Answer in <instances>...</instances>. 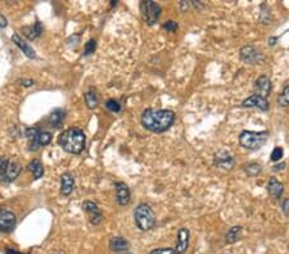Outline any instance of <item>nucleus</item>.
I'll use <instances>...</instances> for the list:
<instances>
[{
    "label": "nucleus",
    "mask_w": 289,
    "mask_h": 254,
    "mask_svg": "<svg viewBox=\"0 0 289 254\" xmlns=\"http://www.w3.org/2000/svg\"><path fill=\"white\" fill-rule=\"evenodd\" d=\"M176 114L170 109H146L141 114V125L152 132H165L174 125Z\"/></svg>",
    "instance_id": "1"
},
{
    "label": "nucleus",
    "mask_w": 289,
    "mask_h": 254,
    "mask_svg": "<svg viewBox=\"0 0 289 254\" xmlns=\"http://www.w3.org/2000/svg\"><path fill=\"white\" fill-rule=\"evenodd\" d=\"M62 149L71 154H79L85 148V134L80 129H68L58 137Z\"/></svg>",
    "instance_id": "2"
},
{
    "label": "nucleus",
    "mask_w": 289,
    "mask_h": 254,
    "mask_svg": "<svg viewBox=\"0 0 289 254\" xmlns=\"http://www.w3.org/2000/svg\"><path fill=\"white\" fill-rule=\"evenodd\" d=\"M269 139L267 131H249L243 130L239 135V144L242 148L248 150L261 149Z\"/></svg>",
    "instance_id": "3"
},
{
    "label": "nucleus",
    "mask_w": 289,
    "mask_h": 254,
    "mask_svg": "<svg viewBox=\"0 0 289 254\" xmlns=\"http://www.w3.org/2000/svg\"><path fill=\"white\" fill-rule=\"evenodd\" d=\"M135 223L141 231L152 230L156 225V214L153 209L146 203L137 205L134 210Z\"/></svg>",
    "instance_id": "4"
},
{
    "label": "nucleus",
    "mask_w": 289,
    "mask_h": 254,
    "mask_svg": "<svg viewBox=\"0 0 289 254\" xmlns=\"http://www.w3.org/2000/svg\"><path fill=\"white\" fill-rule=\"evenodd\" d=\"M26 137L29 139L30 149L36 150L40 146L48 145L52 141V135L47 131H41V130L32 127V129L26 130Z\"/></svg>",
    "instance_id": "5"
},
{
    "label": "nucleus",
    "mask_w": 289,
    "mask_h": 254,
    "mask_svg": "<svg viewBox=\"0 0 289 254\" xmlns=\"http://www.w3.org/2000/svg\"><path fill=\"white\" fill-rule=\"evenodd\" d=\"M21 169H22V167L20 166V163L4 158L0 161V181H13L18 177Z\"/></svg>",
    "instance_id": "6"
},
{
    "label": "nucleus",
    "mask_w": 289,
    "mask_h": 254,
    "mask_svg": "<svg viewBox=\"0 0 289 254\" xmlns=\"http://www.w3.org/2000/svg\"><path fill=\"white\" fill-rule=\"evenodd\" d=\"M140 11L147 25H149V26L157 24L161 17V13H162V8L160 7V4H157L156 2H152V0L141 2Z\"/></svg>",
    "instance_id": "7"
},
{
    "label": "nucleus",
    "mask_w": 289,
    "mask_h": 254,
    "mask_svg": "<svg viewBox=\"0 0 289 254\" xmlns=\"http://www.w3.org/2000/svg\"><path fill=\"white\" fill-rule=\"evenodd\" d=\"M240 61L247 63V65H260L265 61V57L261 53V50L257 49L253 45H244L239 50Z\"/></svg>",
    "instance_id": "8"
},
{
    "label": "nucleus",
    "mask_w": 289,
    "mask_h": 254,
    "mask_svg": "<svg viewBox=\"0 0 289 254\" xmlns=\"http://www.w3.org/2000/svg\"><path fill=\"white\" fill-rule=\"evenodd\" d=\"M213 164L224 171H230L235 166V159L228 150H219L213 154Z\"/></svg>",
    "instance_id": "9"
},
{
    "label": "nucleus",
    "mask_w": 289,
    "mask_h": 254,
    "mask_svg": "<svg viewBox=\"0 0 289 254\" xmlns=\"http://www.w3.org/2000/svg\"><path fill=\"white\" fill-rule=\"evenodd\" d=\"M271 89H272L271 80H270V77L267 76V75H261V76L257 77L256 81H254L253 85L254 94L261 95V97L266 98V99H267V97H269L270 93H271Z\"/></svg>",
    "instance_id": "10"
},
{
    "label": "nucleus",
    "mask_w": 289,
    "mask_h": 254,
    "mask_svg": "<svg viewBox=\"0 0 289 254\" xmlns=\"http://www.w3.org/2000/svg\"><path fill=\"white\" fill-rule=\"evenodd\" d=\"M240 105H242L243 108H258L262 112L269 111L270 108L269 100L266 99V98L261 97V95H257V94H253V95H251V97L243 100Z\"/></svg>",
    "instance_id": "11"
},
{
    "label": "nucleus",
    "mask_w": 289,
    "mask_h": 254,
    "mask_svg": "<svg viewBox=\"0 0 289 254\" xmlns=\"http://www.w3.org/2000/svg\"><path fill=\"white\" fill-rule=\"evenodd\" d=\"M16 226L15 213L6 209H0V230L9 232Z\"/></svg>",
    "instance_id": "12"
},
{
    "label": "nucleus",
    "mask_w": 289,
    "mask_h": 254,
    "mask_svg": "<svg viewBox=\"0 0 289 254\" xmlns=\"http://www.w3.org/2000/svg\"><path fill=\"white\" fill-rule=\"evenodd\" d=\"M189 237L190 232L188 228L181 227L178 231V242H176L175 250L178 254H183L187 251L188 246H189Z\"/></svg>",
    "instance_id": "13"
},
{
    "label": "nucleus",
    "mask_w": 289,
    "mask_h": 254,
    "mask_svg": "<svg viewBox=\"0 0 289 254\" xmlns=\"http://www.w3.org/2000/svg\"><path fill=\"white\" fill-rule=\"evenodd\" d=\"M267 193H269V195L271 196V198L274 199H279L281 198V195H283L284 193V185L281 184L279 180H277L276 177H270L269 182H267Z\"/></svg>",
    "instance_id": "14"
},
{
    "label": "nucleus",
    "mask_w": 289,
    "mask_h": 254,
    "mask_svg": "<svg viewBox=\"0 0 289 254\" xmlns=\"http://www.w3.org/2000/svg\"><path fill=\"white\" fill-rule=\"evenodd\" d=\"M12 41L15 43L16 45H17L18 48H20L21 50H22V53H24L27 58H31V59L36 58V53H35V50H34V48L30 47L29 43H26L25 40H22V38H21L18 34H15V35L12 36Z\"/></svg>",
    "instance_id": "15"
},
{
    "label": "nucleus",
    "mask_w": 289,
    "mask_h": 254,
    "mask_svg": "<svg viewBox=\"0 0 289 254\" xmlns=\"http://www.w3.org/2000/svg\"><path fill=\"white\" fill-rule=\"evenodd\" d=\"M116 195L118 204L120 205L128 204V202H130V190H128L127 185H125L123 182H117Z\"/></svg>",
    "instance_id": "16"
},
{
    "label": "nucleus",
    "mask_w": 289,
    "mask_h": 254,
    "mask_svg": "<svg viewBox=\"0 0 289 254\" xmlns=\"http://www.w3.org/2000/svg\"><path fill=\"white\" fill-rule=\"evenodd\" d=\"M82 208L91 216V223H93V225H98L100 219H102V213H100V210L98 209L96 204H94L93 202H85L84 204H82Z\"/></svg>",
    "instance_id": "17"
},
{
    "label": "nucleus",
    "mask_w": 289,
    "mask_h": 254,
    "mask_svg": "<svg viewBox=\"0 0 289 254\" xmlns=\"http://www.w3.org/2000/svg\"><path fill=\"white\" fill-rule=\"evenodd\" d=\"M73 185H75V180L70 173H63L61 177V193L63 195H70L73 190Z\"/></svg>",
    "instance_id": "18"
},
{
    "label": "nucleus",
    "mask_w": 289,
    "mask_h": 254,
    "mask_svg": "<svg viewBox=\"0 0 289 254\" xmlns=\"http://www.w3.org/2000/svg\"><path fill=\"white\" fill-rule=\"evenodd\" d=\"M109 248L114 251H127L130 244L126 239L121 236H114L109 240Z\"/></svg>",
    "instance_id": "19"
},
{
    "label": "nucleus",
    "mask_w": 289,
    "mask_h": 254,
    "mask_svg": "<svg viewBox=\"0 0 289 254\" xmlns=\"http://www.w3.org/2000/svg\"><path fill=\"white\" fill-rule=\"evenodd\" d=\"M22 33L26 36L29 40H35L36 38L40 36V34L43 33V26H41L40 22H36L34 26H26L22 29Z\"/></svg>",
    "instance_id": "20"
},
{
    "label": "nucleus",
    "mask_w": 289,
    "mask_h": 254,
    "mask_svg": "<svg viewBox=\"0 0 289 254\" xmlns=\"http://www.w3.org/2000/svg\"><path fill=\"white\" fill-rule=\"evenodd\" d=\"M242 232H243L242 226L239 225L233 226V227H230V230L226 232V235H225V241L228 242V244H234V242H237L238 240L240 239V236H242Z\"/></svg>",
    "instance_id": "21"
},
{
    "label": "nucleus",
    "mask_w": 289,
    "mask_h": 254,
    "mask_svg": "<svg viewBox=\"0 0 289 254\" xmlns=\"http://www.w3.org/2000/svg\"><path fill=\"white\" fill-rule=\"evenodd\" d=\"M29 169L32 172L35 180H39L44 173V167H43V163L39 159H32L29 163Z\"/></svg>",
    "instance_id": "22"
},
{
    "label": "nucleus",
    "mask_w": 289,
    "mask_h": 254,
    "mask_svg": "<svg viewBox=\"0 0 289 254\" xmlns=\"http://www.w3.org/2000/svg\"><path fill=\"white\" fill-rule=\"evenodd\" d=\"M63 120H64V111H62V109H56V111L50 114L49 123L52 127L58 129V127H61L62 126V123H63Z\"/></svg>",
    "instance_id": "23"
},
{
    "label": "nucleus",
    "mask_w": 289,
    "mask_h": 254,
    "mask_svg": "<svg viewBox=\"0 0 289 254\" xmlns=\"http://www.w3.org/2000/svg\"><path fill=\"white\" fill-rule=\"evenodd\" d=\"M244 172L249 176V177H254V176H258L262 171V166L257 162H249V163H245L243 166Z\"/></svg>",
    "instance_id": "24"
},
{
    "label": "nucleus",
    "mask_w": 289,
    "mask_h": 254,
    "mask_svg": "<svg viewBox=\"0 0 289 254\" xmlns=\"http://www.w3.org/2000/svg\"><path fill=\"white\" fill-rule=\"evenodd\" d=\"M85 103H86L89 109L96 108V105H98V97H96L95 91L89 90L88 93L85 94Z\"/></svg>",
    "instance_id": "25"
},
{
    "label": "nucleus",
    "mask_w": 289,
    "mask_h": 254,
    "mask_svg": "<svg viewBox=\"0 0 289 254\" xmlns=\"http://www.w3.org/2000/svg\"><path fill=\"white\" fill-rule=\"evenodd\" d=\"M277 104L280 107H289V84L284 86L281 93L277 97Z\"/></svg>",
    "instance_id": "26"
},
{
    "label": "nucleus",
    "mask_w": 289,
    "mask_h": 254,
    "mask_svg": "<svg viewBox=\"0 0 289 254\" xmlns=\"http://www.w3.org/2000/svg\"><path fill=\"white\" fill-rule=\"evenodd\" d=\"M260 21L263 25H267L271 22V13H270V9L267 7V4H261V15H260Z\"/></svg>",
    "instance_id": "27"
},
{
    "label": "nucleus",
    "mask_w": 289,
    "mask_h": 254,
    "mask_svg": "<svg viewBox=\"0 0 289 254\" xmlns=\"http://www.w3.org/2000/svg\"><path fill=\"white\" fill-rule=\"evenodd\" d=\"M283 155H284L283 148H281V146H275L271 152V155H270V159H271L272 162H279L281 158H283Z\"/></svg>",
    "instance_id": "28"
},
{
    "label": "nucleus",
    "mask_w": 289,
    "mask_h": 254,
    "mask_svg": "<svg viewBox=\"0 0 289 254\" xmlns=\"http://www.w3.org/2000/svg\"><path fill=\"white\" fill-rule=\"evenodd\" d=\"M105 107L109 109L111 112H120L121 111V104L117 100L114 99H109L107 100V103H105Z\"/></svg>",
    "instance_id": "29"
},
{
    "label": "nucleus",
    "mask_w": 289,
    "mask_h": 254,
    "mask_svg": "<svg viewBox=\"0 0 289 254\" xmlns=\"http://www.w3.org/2000/svg\"><path fill=\"white\" fill-rule=\"evenodd\" d=\"M149 254H178L175 248H156Z\"/></svg>",
    "instance_id": "30"
},
{
    "label": "nucleus",
    "mask_w": 289,
    "mask_h": 254,
    "mask_svg": "<svg viewBox=\"0 0 289 254\" xmlns=\"http://www.w3.org/2000/svg\"><path fill=\"white\" fill-rule=\"evenodd\" d=\"M95 41L94 40H89L86 44H85V56H89V54H91V53H94V50H95Z\"/></svg>",
    "instance_id": "31"
},
{
    "label": "nucleus",
    "mask_w": 289,
    "mask_h": 254,
    "mask_svg": "<svg viewBox=\"0 0 289 254\" xmlns=\"http://www.w3.org/2000/svg\"><path fill=\"white\" fill-rule=\"evenodd\" d=\"M164 29L167 30V31H170V33H175L176 30L179 29V26L175 21H167L166 24L164 25Z\"/></svg>",
    "instance_id": "32"
},
{
    "label": "nucleus",
    "mask_w": 289,
    "mask_h": 254,
    "mask_svg": "<svg viewBox=\"0 0 289 254\" xmlns=\"http://www.w3.org/2000/svg\"><path fill=\"white\" fill-rule=\"evenodd\" d=\"M281 210H283V213L285 214L286 217H289V198L284 199L283 202H281Z\"/></svg>",
    "instance_id": "33"
},
{
    "label": "nucleus",
    "mask_w": 289,
    "mask_h": 254,
    "mask_svg": "<svg viewBox=\"0 0 289 254\" xmlns=\"http://www.w3.org/2000/svg\"><path fill=\"white\" fill-rule=\"evenodd\" d=\"M276 41L277 36H270V38L267 39V45H269V47H275V45H276Z\"/></svg>",
    "instance_id": "34"
},
{
    "label": "nucleus",
    "mask_w": 289,
    "mask_h": 254,
    "mask_svg": "<svg viewBox=\"0 0 289 254\" xmlns=\"http://www.w3.org/2000/svg\"><path fill=\"white\" fill-rule=\"evenodd\" d=\"M20 82H22L21 85H24V86H32V85H34V81H32V80H27V79L20 80Z\"/></svg>",
    "instance_id": "35"
},
{
    "label": "nucleus",
    "mask_w": 289,
    "mask_h": 254,
    "mask_svg": "<svg viewBox=\"0 0 289 254\" xmlns=\"http://www.w3.org/2000/svg\"><path fill=\"white\" fill-rule=\"evenodd\" d=\"M7 25H8V22H7L6 17L3 15H0V27H6Z\"/></svg>",
    "instance_id": "36"
},
{
    "label": "nucleus",
    "mask_w": 289,
    "mask_h": 254,
    "mask_svg": "<svg viewBox=\"0 0 289 254\" xmlns=\"http://www.w3.org/2000/svg\"><path fill=\"white\" fill-rule=\"evenodd\" d=\"M285 162H283V163H280V164H276V167H274V171H281V169H284L285 168Z\"/></svg>",
    "instance_id": "37"
},
{
    "label": "nucleus",
    "mask_w": 289,
    "mask_h": 254,
    "mask_svg": "<svg viewBox=\"0 0 289 254\" xmlns=\"http://www.w3.org/2000/svg\"><path fill=\"white\" fill-rule=\"evenodd\" d=\"M6 254H24V253H20V251L15 250V249H7ZM27 254H29V253H27Z\"/></svg>",
    "instance_id": "38"
},
{
    "label": "nucleus",
    "mask_w": 289,
    "mask_h": 254,
    "mask_svg": "<svg viewBox=\"0 0 289 254\" xmlns=\"http://www.w3.org/2000/svg\"><path fill=\"white\" fill-rule=\"evenodd\" d=\"M56 254H62V253H56Z\"/></svg>",
    "instance_id": "39"
},
{
    "label": "nucleus",
    "mask_w": 289,
    "mask_h": 254,
    "mask_svg": "<svg viewBox=\"0 0 289 254\" xmlns=\"http://www.w3.org/2000/svg\"><path fill=\"white\" fill-rule=\"evenodd\" d=\"M126 254H130V253H126Z\"/></svg>",
    "instance_id": "40"
}]
</instances>
